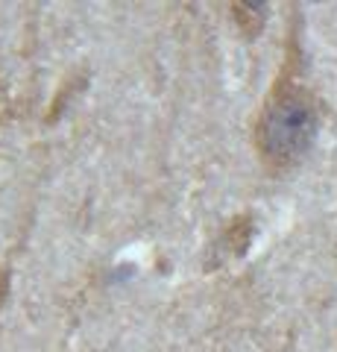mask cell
Here are the masks:
<instances>
[{
    "label": "cell",
    "instance_id": "obj_1",
    "mask_svg": "<svg viewBox=\"0 0 337 352\" xmlns=\"http://www.w3.org/2000/svg\"><path fill=\"white\" fill-rule=\"evenodd\" d=\"M317 135V106L297 85H279L258 120V150L267 164L288 168Z\"/></svg>",
    "mask_w": 337,
    "mask_h": 352
}]
</instances>
